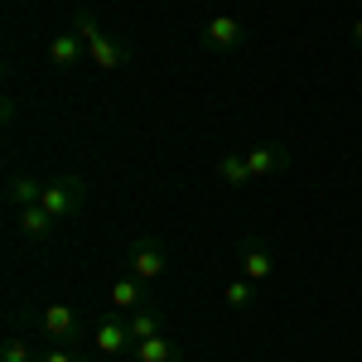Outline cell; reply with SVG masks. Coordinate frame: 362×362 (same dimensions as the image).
<instances>
[{"instance_id": "obj_10", "label": "cell", "mask_w": 362, "mask_h": 362, "mask_svg": "<svg viewBox=\"0 0 362 362\" xmlns=\"http://www.w3.org/2000/svg\"><path fill=\"white\" fill-rule=\"evenodd\" d=\"M83 54H87V44H83L78 29H63V34L49 39V63H54V68H78V58H83Z\"/></svg>"}, {"instance_id": "obj_19", "label": "cell", "mask_w": 362, "mask_h": 362, "mask_svg": "<svg viewBox=\"0 0 362 362\" xmlns=\"http://www.w3.org/2000/svg\"><path fill=\"white\" fill-rule=\"evenodd\" d=\"M353 49H362V20L353 25Z\"/></svg>"}, {"instance_id": "obj_1", "label": "cell", "mask_w": 362, "mask_h": 362, "mask_svg": "<svg viewBox=\"0 0 362 362\" xmlns=\"http://www.w3.org/2000/svg\"><path fill=\"white\" fill-rule=\"evenodd\" d=\"M73 29L83 34L87 58H92L97 68H107V73H116V68H126V63H131V54H126V44H121V39H112L107 29L97 25V15H92V10H78V15H73Z\"/></svg>"}, {"instance_id": "obj_17", "label": "cell", "mask_w": 362, "mask_h": 362, "mask_svg": "<svg viewBox=\"0 0 362 362\" xmlns=\"http://www.w3.org/2000/svg\"><path fill=\"white\" fill-rule=\"evenodd\" d=\"M0 362H39V358L29 353L25 338H5V343H0Z\"/></svg>"}, {"instance_id": "obj_3", "label": "cell", "mask_w": 362, "mask_h": 362, "mask_svg": "<svg viewBox=\"0 0 362 362\" xmlns=\"http://www.w3.org/2000/svg\"><path fill=\"white\" fill-rule=\"evenodd\" d=\"M242 39H247V25H242L237 15H208V20H203V29H198L203 54H213V58L237 54V49H242Z\"/></svg>"}, {"instance_id": "obj_13", "label": "cell", "mask_w": 362, "mask_h": 362, "mask_svg": "<svg viewBox=\"0 0 362 362\" xmlns=\"http://www.w3.org/2000/svg\"><path fill=\"white\" fill-rule=\"evenodd\" d=\"M256 295H261V285H251L247 276H232L223 285V305L237 309V314H247V309H256Z\"/></svg>"}, {"instance_id": "obj_9", "label": "cell", "mask_w": 362, "mask_h": 362, "mask_svg": "<svg viewBox=\"0 0 362 362\" xmlns=\"http://www.w3.org/2000/svg\"><path fill=\"white\" fill-rule=\"evenodd\" d=\"M107 305H112L116 314H136V309L145 305V280H136V276L112 280V290H107Z\"/></svg>"}, {"instance_id": "obj_18", "label": "cell", "mask_w": 362, "mask_h": 362, "mask_svg": "<svg viewBox=\"0 0 362 362\" xmlns=\"http://www.w3.org/2000/svg\"><path fill=\"white\" fill-rule=\"evenodd\" d=\"M39 362H87V358H78V353H68V348H58V343H54V348H49Z\"/></svg>"}, {"instance_id": "obj_11", "label": "cell", "mask_w": 362, "mask_h": 362, "mask_svg": "<svg viewBox=\"0 0 362 362\" xmlns=\"http://www.w3.org/2000/svg\"><path fill=\"white\" fill-rule=\"evenodd\" d=\"M15 223H20V232H25L29 242H44V237H54L58 218L44 208V203H34V208H20V213H15Z\"/></svg>"}, {"instance_id": "obj_8", "label": "cell", "mask_w": 362, "mask_h": 362, "mask_svg": "<svg viewBox=\"0 0 362 362\" xmlns=\"http://www.w3.org/2000/svg\"><path fill=\"white\" fill-rule=\"evenodd\" d=\"M237 276H247L251 285H266V280L276 276V256L261 242H247V247L237 251Z\"/></svg>"}, {"instance_id": "obj_12", "label": "cell", "mask_w": 362, "mask_h": 362, "mask_svg": "<svg viewBox=\"0 0 362 362\" xmlns=\"http://www.w3.org/2000/svg\"><path fill=\"white\" fill-rule=\"evenodd\" d=\"M5 198H10V208H15V213H20V208H34V203H44V179L15 174V179L5 184Z\"/></svg>"}, {"instance_id": "obj_5", "label": "cell", "mask_w": 362, "mask_h": 362, "mask_svg": "<svg viewBox=\"0 0 362 362\" xmlns=\"http://www.w3.org/2000/svg\"><path fill=\"white\" fill-rule=\"evenodd\" d=\"M39 334L54 338L58 348L63 343H78L83 338V319H78V309H68V305H44L39 309Z\"/></svg>"}, {"instance_id": "obj_16", "label": "cell", "mask_w": 362, "mask_h": 362, "mask_svg": "<svg viewBox=\"0 0 362 362\" xmlns=\"http://www.w3.org/2000/svg\"><path fill=\"white\" fill-rule=\"evenodd\" d=\"M131 358L136 362H174V348H169V338H140L136 348H131Z\"/></svg>"}, {"instance_id": "obj_14", "label": "cell", "mask_w": 362, "mask_h": 362, "mask_svg": "<svg viewBox=\"0 0 362 362\" xmlns=\"http://www.w3.org/2000/svg\"><path fill=\"white\" fill-rule=\"evenodd\" d=\"M218 179H223V184H232V189H247V184H256V179H251V165H247V150H232V155H223V160H218Z\"/></svg>"}, {"instance_id": "obj_6", "label": "cell", "mask_w": 362, "mask_h": 362, "mask_svg": "<svg viewBox=\"0 0 362 362\" xmlns=\"http://www.w3.org/2000/svg\"><path fill=\"white\" fill-rule=\"evenodd\" d=\"M247 165H251V179H276V174L290 169V145H280V140L251 145V150H247Z\"/></svg>"}, {"instance_id": "obj_7", "label": "cell", "mask_w": 362, "mask_h": 362, "mask_svg": "<svg viewBox=\"0 0 362 362\" xmlns=\"http://www.w3.org/2000/svg\"><path fill=\"white\" fill-rule=\"evenodd\" d=\"M92 343H97V353H102V358H121V353H131V348H136V338H131L126 314H121V319H102V324H97V334H92Z\"/></svg>"}, {"instance_id": "obj_15", "label": "cell", "mask_w": 362, "mask_h": 362, "mask_svg": "<svg viewBox=\"0 0 362 362\" xmlns=\"http://www.w3.org/2000/svg\"><path fill=\"white\" fill-rule=\"evenodd\" d=\"M126 324H131V338H136V343H140V338H160V334H165L160 314H155L150 305H140L136 314H126Z\"/></svg>"}, {"instance_id": "obj_4", "label": "cell", "mask_w": 362, "mask_h": 362, "mask_svg": "<svg viewBox=\"0 0 362 362\" xmlns=\"http://www.w3.org/2000/svg\"><path fill=\"white\" fill-rule=\"evenodd\" d=\"M169 271V251L155 242V237H136L131 247H126V276H136V280H160Z\"/></svg>"}, {"instance_id": "obj_2", "label": "cell", "mask_w": 362, "mask_h": 362, "mask_svg": "<svg viewBox=\"0 0 362 362\" xmlns=\"http://www.w3.org/2000/svg\"><path fill=\"white\" fill-rule=\"evenodd\" d=\"M83 203H87L83 174H63V179H49V184H44V208L54 213L58 223H73V218L83 213Z\"/></svg>"}]
</instances>
